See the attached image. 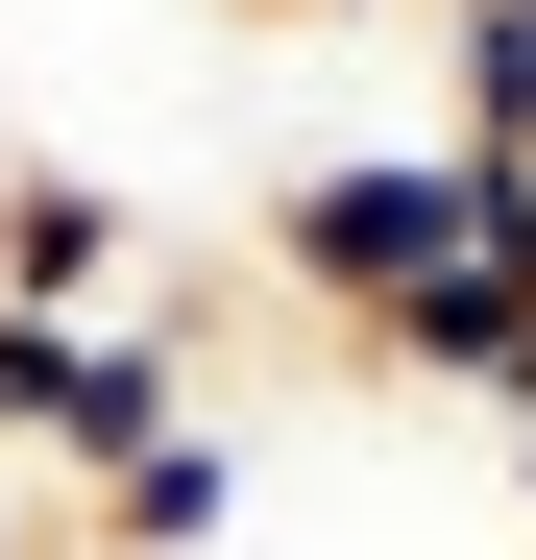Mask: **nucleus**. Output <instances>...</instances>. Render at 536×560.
I'll return each instance as SVG.
<instances>
[{
  "label": "nucleus",
  "instance_id": "20e7f679",
  "mask_svg": "<svg viewBox=\"0 0 536 560\" xmlns=\"http://www.w3.org/2000/svg\"><path fill=\"white\" fill-rule=\"evenodd\" d=\"M439 147L536 171V0H439Z\"/></svg>",
  "mask_w": 536,
  "mask_h": 560
},
{
  "label": "nucleus",
  "instance_id": "7ed1b4c3",
  "mask_svg": "<svg viewBox=\"0 0 536 560\" xmlns=\"http://www.w3.org/2000/svg\"><path fill=\"white\" fill-rule=\"evenodd\" d=\"M244 536V439L196 415V439H147L123 488H73V560H220Z\"/></svg>",
  "mask_w": 536,
  "mask_h": 560
},
{
  "label": "nucleus",
  "instance_id": "39448f33",
  "mask_svg": "<svg viewBox=\"0 0 536 560\" xmlns=\"http://www.w3.org/2000/svg\"><path fill=\"white\" fill-rule=\"evenodd\" d=\"M0 560H73V512H49V488H25V463H0Z\"/></svg>",
  "mask_w": 536,
  "mask_h": 560
},
{
  "label": "nucleus",
  "instance_id": "423d86ee",
  "mask_svg": "<svg viewBox=\"0 0 536 560\" xmlns=\"http://www.w3.org/2000/svg\"><path fill=\"white\" fill-rule=\"evenodd\" d=\"M293 25H439V0H293Z\"/></svg>",
  "mask_w": 536,
  "mask_h": 560
},
{
  "label": "nucleus",
  "instance_id": "f257e3e1",
  "mask_svg": "<svg viewBox=\"0 0 536 560\" xmlns=\"http://www.w3.org/2000/svg\"><path fill=\"white\" fill-rule=\"evenodd\" d=\"M268 268L415 390H488V415L536 390V171H488V147H293Z\"/></svg>",
  "mask_w": 536,
  "mask_h": 560
},
{
  "label": "nucleus",
  "instance_id": "0eeeda50",
  "mask_svg": "<svg viewBox=\"0 0 536 560\" xmlns=\"http://www.w3.org/2000/svg\"><path fill=\"white\" fill-rule=\"evenodd\" d=\"M512 488H536V390H512Z\"/></svg>",
  "mask_w": 536,
  "mask_h": 560
},
{
  "label": "nucleus",
  "instance_id": "f03ea898",
  "mask_svg": "<svg viewBox=\"0 0 536 560\" xmlns=\"http://www.w3.org/2000/svg\"><path fill=\"white\" fill-rule=\"evenodd\" d=\"M123 268H147V220L98 196V171H0V317H123Z\"/></svg>",
  "mask_w": 536,
  "mask_h": 560
}]
</instances>
